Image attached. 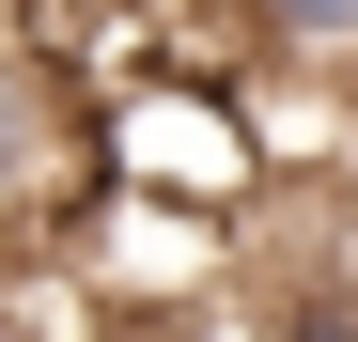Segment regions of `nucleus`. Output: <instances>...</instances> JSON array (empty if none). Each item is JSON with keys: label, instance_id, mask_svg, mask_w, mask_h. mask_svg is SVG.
Segmentation results:
<instances>
[{"label": "nucleus", "instance_id": "1", "mask_svg": "<svg viewBox=\"0 0 358 342\" xmlns=\"http://www.w3.org/2000/svg\"><path fill=\"white\" fill-rule=\"evenodd\" d=\"M265 78H358V0H234Z\"/></svg>", "mask_w": 358, "mask_h": 342}]
</instances>
